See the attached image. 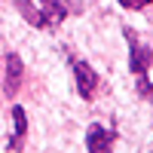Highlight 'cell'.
<instances>
[{"label":"cell","mask_w":153,"mask_h":153,"mask_svg":"<svg viewBox=\"0 0 153 153\" xmlns=\"http://www.w3.org/2000/svg\"><path fill=\"white\" fill-rule=\"evenodd\" d=\"M43 25H58L65 19V6L58 3V0H43V12H40Z\"/></svg>","instance_id":"cell-5"},{"label":"cell","mask_w":153,"mask_h":153,"mask_svg":"<svg viewBox=\"0 0 153 153\" xmlns=\"http://www.w3.org/2000/svg\"><path fill=\"white\" fill-rule=\"evenodd\" d=\"M74 74H76V89H80V95H83V98H92L95 89H98V76H95V71L89 68L86 61H76V65H74Z\"/></svg>","instance_id":"cell-3"},{"label":"cell","mask_w":153,"mask_h":153,"mask_svg":"<svg viewBox=\"0 0 153 153\" xmlns=\"http://www.w3.org/2000/svg\"><path fill=\"white\" fill-rule=\"evenodd\" d=\"M120 3H123L126 9H144L147 3H153V0H120Z\"/></svg>","instance_id":"cell-7"},{"label":"cell","mask_w":153,"mask_h":153,"mask_svg":"<svg viewBox=\"0 0 153 153\" xmlns=\"http://www.w3.org/2000/svg\"><path fill=\"white\" fill-rule=\"evenodd\" d=\"M19 86H22V58L9 52L6 55V80H3V89H6V95H12Z\"/></svg>","instance_id":"cell-4"},{"label":"cell","mask_w":153,"mask_h":153,"mask_svg":"<svg viewBox=\"0 0 153 153\" xmlns=\"http://www.w3.org/2000/svg\"><path fill=\"white\" fill-rule=\"evenodd\" d=\"M12 117H16V138H12V150H19L22 147V138L25 132H28V120H25V107H12Z\"/></svg>","instance_id":"cell-6"},{"label":"cell","mask_w":153,"mask_h":153,"mask_svg":"<svg viewBox=\"0 0 153 153\" xmlns=\"http://www.w3.org/2000/svg\"><path fill=\"white\" fill-rule=\"evenodd\" d=\"M86 144H89V153H110L113 150V132H107L104 126H89Z\"/></svg>","instance_id":"cell-2"},{"label":"cell","mask_w":153,"mask_h":153,"mask_svg":"<svg viewBox=\"0 0 153 153\" xmlns=\"http://www.w3.org/2000/svg\"><path fill=\"white\" fill-rule=\"evenodd\" d=\"M126 37L132 40V55H129V68H132V74H138V76H144L147 74V68H150V61H153V52L147 46H141L132 37V31H126Z\"/></svg>","instance_id":"cell-1"}]
</instances>
